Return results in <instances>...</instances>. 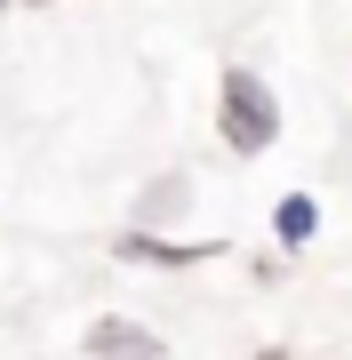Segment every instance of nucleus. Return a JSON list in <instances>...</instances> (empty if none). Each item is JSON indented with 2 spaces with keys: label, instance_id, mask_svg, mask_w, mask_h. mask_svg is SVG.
<instances>
[{
  "label": "nucleus",
  "instance_id": "obj_1",
  "mask_svg": "<svg viewBox=\"0 0 352 360\" xmlns=\"http://www.w3.org/2000/svg\"><path fill=\"white\" fill-rule=\"evenodd\" d=\"M216 136L240 160H264L280 144V96H273V80L256 65H224L216 72Z\"/></svg>",
  "mask_w": 352,
  "mask_h": 360
},
{
  "label": "nucleus",
  "instance_id": "obj_2",
  "mask_svg": "<svg viewBox=\"0 0 352 360\" xmlns=\"http://www.w3.org/2000/svg\"><path fill=\"white\" fill-rule=\"evenodd\" d=\"M112 257L120 264H144V272H184V264H209V257H233V240H176V232H112Z\"/></svg>",
  "mask_w": 352,
  "mask_h": 360
},
{
  "label": "nucleus",
  "instance_id": "obj_3",
  "mask_svg": "<svg viewBox=\"0 0 352 360\" xmlns=\"http://www.w3.org/2000/svg\"><path fill=\"white\" fill-rule=\"evenodd\" d=\"M80 352H89V360H169V336L129 321V312H105V321L80 328Z\"/></svg>",
  "mask_w": 352,
  "mask_h": 360
},
{
  "label": "nucleus",
  "instance_id": "obj_4",
  "mask_svg": "<svg viewBox=\"0 0 352 360\" xmlns=\"http://www.w3.org/2000/svg\"><path fill=\"white\" fill-rule=\"evenodd\" d=\"M193 200H200L193 176H184V168H160V176L136 193V208H129V232H169V224H184V208H193Z\"/></svg>",
  "mask_w": 352,
  "mask_h": 360
},
{
  "label": "nucleus",
  "instance_id": "obj_5",
  "mask_svg": "<svg viewBox=\"0 0 352 360\" xmlns=\"http://www.w3.org/2000/svg\"><path fill=\"white\" fill-rule=\"evenodd\" d=\"M313 240H320V200L313 193H280L273 200V248L280 257H304Z\"/></svg>",
  "mask_w": 352,
  "mask_h": 360
},
{
  "label": "nucleus",
  "instance_id": "obj_6",
  "mask_svg": "<svg viewBox=\"0 0 352 360\" xmlns=\"http://www.w3.org/2000/svg\"><path fill=\"white\" fill-rule=\"evenodd\" d=\"M256 360H296V352H288V345H264V352H256Z\"/></svg>",
  "mask_w": 352,
  "mask_h": 360
},
{
  "label": "nucleus",
  "instance_id": "obj_7",
  "mask_svg": "<svg viewBox=\"0 0 352 360\" xmlns=\"http://www.w3.org/2000/svg\"><path fill=\"white\" fill-rule=\"evenodd\" d=\"M16 8H48V0H16Z\"/></svg>",
  "mask_w": 352,
  "mask_h": 360
},
{
  "label": "nucleus",
  "instance_id": "obj_8",
  "mask_svg": "<svg viewBox=\"0 0 352 360\" xmlns=\"http://www.w3.org/2000/svg\"><path fill=\"white\" fill-rule=\"evenodd\" d=\"M0 8H16V0H0Z\"/></svg>",
  "mask_w": 352,
  "mask_h": 360
}]
</instances>
